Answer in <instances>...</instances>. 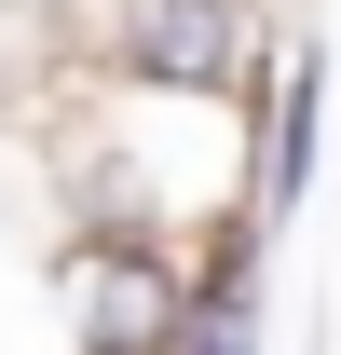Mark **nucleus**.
<instances>
[{
  "label": "nucleus",
  "instance_id": "f257e3e1",
  "mask_svg": "<svg viewBox=\"0 0 341 355\" xmlns=\"http://www.w3.org/2000/svg\"><path fill=\"white\" fill-rule=\"evenodd\" d=\"M55 328H69V355H191L205 342V273H191V246H164V232H55Z\"/></svg>",
  "mask_w": 341,
  "mask_h": 355
},
{
  "label": "nucleus",
  "instance_id": "f03ea898",
  "mask_svg": "<svg viewBox=\"0 0 341 355\" xmlns=\"http://www.w3.org/2000/svg\"><path fill=\"white\" fill-rule=\"evenodd\" d=\"M314 137H328V55H314V42H287V55H273V83H259V232L300 205Z\"/></svg>",
  "mask_w": 341,
  "mask_h": 355
}]
</instances>
